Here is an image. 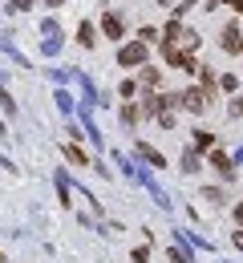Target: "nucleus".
Segmentation results:
<instances>
[{
	"label": "nucleus",
	"instance_id": "obj_1",
	"mask_svg": "<svg viewBox=\"0 0 243 263\" xmlns=\"http://www.w3.org/2000/svg\"><path fill=\"white\" fill-rule=\"evenodd\" d=\"M162 57H166V65L182 69V73H199V61H195V53H182V49H174V45H162Z\"/></svg>",
	"mask_w": 243,
	"mask_h": 263
},
{
	"label": "nucleus",
	"instance_id": "obj_2",
	"mask_svg": "<svg viewBox=\"0 0 243 263\" xmlns=\"http://www.w3.org/2000/svg\"><path fill=\"white\" fill-rule=\"evenodd\" d=\"M207 89H203V85H195V89H186V93H178V105H182V109H191V114H203V109H207Z\"/></svg>",
	"mask_w": 243,
	"mask_h": 263
},
{
	"label": "nucleus",
	"instance_id": "obj_3",
	"mask_svg": "<svg viewBox=\"0 0 243 263\" xmlns=\"http://www.w3.org/2000/svg\"><path fill=\"white\" fill-rule=\"evenodd\" d=\"M118 65H146V41H134V45H122V53H118Z\"/></svg>",
	"mask_w": 243,
	"mask_h": 263
},
{
	"label": "nucleus",
	"instance_id": "obj_4",
	"mask_svg": "<svg viewBox=\"0 0 243 263\" xmlns=\"http://www.w3.org/2000/svg\"><path fill=\"white\" fill-rule=\"evenodd\" d=\"M219 49H223V53H243V29L235 25V21L223 29V36H219Z\"/></svg>",
	"mask_w": 243,
	"mask_h": 263
},
{
	"label": "nucleus",
	"instance_id": "obj_5",
	"mask_svg": "<svg viewBox=\"0 0 243 263\" xmlns=\"http://www.w3.org/2000/svg\"><path fill=\"white\" fill-rule=\"evenodd\" d=\"M211 166H215V170H219L227 182L235 178V166H231V154H227V150H211Z\"/></svg>",
	"mask_w": 243,
	"mask_h": 263
},
{
	"label": "nucleus",
	"instance_id": "obj_6",
	"mask_svg": "<svg viewBox=\"0 0 243 263\" xmlns=\"http://www.w3.org/2000/svg\"><path fill=\"white\" fill-rule=\"evenodd\" d=\"M138 158H142V162H150L154 170H162V166H166V158H162V154H158L150 142H138Z\"/></svg>",
	"mask_w": 243,
	"mask_h": 263
},
{
	"label": "nucleus",
	"instance_id": "obj_7",
	"mask_svg": "<svg viewBox=\"0 0 243 263\" xmlns=\"http://www.w3.org/2000/svg\"><path fill=\"white\" fill-rule=\"evenodd\" d=\"M77 45H81V49H94V45H98V33H94V25H89V21H81V25H77Z\"/></svg>",
	"mask_w": 243,
	"mask_h": 263
},
{
	"label": "nucleus",
	"instance_id": "obj_8",
	"mask_svg": "<svg viewBox=\"0 0 243 263\" xmlns=\"http://www.w3.org/2000/svg\"><path fill=\"white\" fill-rule=\"evenodd\" d=\"M138 85H142V89H158V85H162V73L142 65V69H138Z\"/></svg>",
	"mask_w": 243,
	"mask_h": 263
},
{
	"label": "nucleus",
	"instance_id": "obj_9",
	"mask_svg": "<svg viewBox=\"0 0 243 263\" xmlns=\"http://www.w3.org/2000/svg\"><path fill=\"white\" fill-rule=\"evenodd\" d=\"M102 33H105V41H118V36H122V16L109 12V16L102 21Z\"/></svg>",
	"mask_w": 243,
	"mask_h": 263
},
{
	"label": "nucleus",
	"instance_id": "obj_10",
	"mask_svg": "<svg viewBox=\"0 0 243 263\" xmlns=\"http://www.w3.org/2000/svg\"><path fill=\"white\" fill-rule=\"evenodd\" d=\"M57 198H61V206H73V195H69V174H65V170L57 174Z\"/></svg>",
	"mask_w": 243,
	"mask_h": 263
},
{
	"label": "nucleus",
	"instance_id": "obj_11",
	"mask_svg": "<svg viewBox=\"0 0 243 263\" xmlns=\"http://www.w3.org/2000/svg\"><path fill=\"white\" fill-rule=\"evenodd\" d=\"M182 170H186V174H199V170H203V166H199V150H195V146L182 154Z\"/></svg>",
	"mask_w": 243,
	"mask_h": 263
},
{
	"label": "nucleus",
	"instance_id": "obj_12",
	"mask_svg": "<svg viewBox=\"0 0 243 263\" xmlns=\"http://www.w3.org/2000/svg\"><path fill=\"white\" fill-rule=\"evenodd\" d=\"M195 150H215V134H207V130H195Z\"/></svg>",
	"mask_w": 243,
	"mask_h": 263
},
{
	"label": "nucleus",
	"instance_id": "obj_13",
	"mask_svg": "<svg viewBox=\"0 0 243 263\" xmlns=\"http://www.w3.org/2000/svg\"><path fill=\"white\" fill-rule=\"evenodd\" d=\"M65 158H69L73 166H89V158H85V154H81V150H77L73 142H69V146H65Z\"/></svg>",
	"mask_w": 243,
	"mask_h": 263
},
{
	"label": "nucleus",
	"instance_id": "obj_14",
	"mask_svg": "<svg viewBox=\"0 0 243 263\" xmlns=\"http://www.w3.org/2000/svg\"><path fill=\"white\" fill-rule=\"evenodd\" d=\"M57 109H61V114H73V93H65V89H57Z\"/></svg>",
	"mask_w": 243,
	"mask_h": 263
},
{
	"label": "nucleus",
	"instance_id": "obj_15",
	"mask_svg": "<svg viewBox=\"0 0 243 263\" xmlns=\"http://www.w3.org/2000/svg\"><path fill=\"white\" fill-rule=\"evenodd\" d=\"M138 118H142V109L134 105V101H130V105L122 109V122H126V126H138Z\"/></svg>",
	"mask_w": 243,
	"mask_h": 263
},
{
	"label": "nucleus",
	"instance_id": "obj_16",
	"mask_svg": "<svg viewBox=\"0 0 243 263\" xmlns=\"http://www.w3.org/2000/svg\"><path fill=\"white\" fill-rule=\"evenodd\" d=\"M199 198H207V202H215V206H219V202H227V195H223L219 186H207V191H203Z\"/></svg>",
	"mask_w": 243,
	"mask_h": 263
},
{
	"label": "nucleus",
	"instance_id": "obj_17",
	"mask_svg": "<svg viewBox=\"0 0 243 263\" xmlns=\"http://www.w3.org/2000/svg\"><path fill=\"white\" fill-rule=\"evenodd\" d=\"M118 93H122V98H134V93H138V81H134V77H126V81L118 85Z\"/></svg>",
	"mask_w": 243,
	"mask_h": 263
},
{
	"label": "nucleus",
	"instance_id": "obj_18",
	"mask_svg": "<svg viewBox=\"0 0 243 263\" xmlns=\"http://www.w3.org/2000/svg\"><path fill=\"white\" fill-rule=\"evenodd\" d=\"M227 118L235 122V118H243V98H231V105H227Z\"/></svg>",
	"mask_w": 243,
	"mask_h": 263
},
{
	"label": "nucleus",
	"instance_id": "obj_19",
	"mask_svg": "<svg viewBox=\"0 0 243 263\" xmlns=\"http://www.w3.org/2000/svg\"><path fill=\"white\" fill-rule=\"evenodd\" d=\"M219 85H223V89H227V93H235V89H239V81H235V77H231V73H223V77H219Z\"/></svg>",
	"mask_w": 243,
	"mask_h": 263
},
{
	"label": "nucleus",
	"instance_id": "obj_20",
	"mask_svg": "<svg viewBox=\"0 0 243 263\" xmlns=\"http://www.w3.org/2000/svg\"><path fill=\"white\" fill-rule=\"evenodd\" d=\"M57 49H61V36H45V53H49V57H53V53H57Z\"/></svg>",
	"mask_w": 243,
	"mask_h": 263
},
{
	"label": "nucleus",
	"instance_id": "obj_21",
	"mask_svg": "<svg viewBox=\"0 0 243 263\" xmlns=\"http://www.w3.org/2000/svg\"><path fill=\"white\" fill-rule=\"evenodd\" d=\"M203 89H207V98H211V89H215V73L211 69H203Z\"/></svg>",
	"mask_w": 243,
	"mask_h": 263
},
{
	"label": "nucleus",
	"instance_id": "obj_22",
	"mask_svg": "<svg viewBox=\"0 0 243 263\" xmlns=\"http://www.w3.org/2000/svg\"><path fill=\"white\" fill-rule=\"evenodd\" d=\"M171 255V263H191V251H166Z\"/></svg>",
	"mask_w": 243,
	"mask_h": 263
},
{
	"label": "nucleus",
	"instance_id": "obj_23",
	"mask_svg": "<svg viewBox=\"0 0 243 263\" xmlns=\"http://www.w3.org/2000/svg\"><path fill=\"white\" fill-rule=\"evenodd\" d=\"M41 33H45V36H57V21H41Z\"/></svg>",
	"mask_w": 243,
	"mask_h": 263
},
{
	"label": "nucleus",
	"instance_id": "obj_24",
	"mask_svg": "<svg viewBox=\"0 0 243 263\" xmlns=\"http://www.w3.org/2000/svg\"><path fill=\"white\" fill-rule=\"evenodd\" d=\"M146 255H150L146 247H134V255H130V259H134V263H146Z\"/></svg>",
	"mask_w": 243,
	"mask_h": 263
},
{
	"label": "nucleus",
	"instance_id": "obj_25",
	"mask_svg": "<svg viewBox=\"0 0 243 263\" xmlns=\"http://www.w3.org/2000/svg\"><path fill=\"white\" fill-rule=\"evenodd\" d=\"M231 239H235V247H239V251H243V231H235V235H231Z\"/></svg>",
	"mask_w": 243,
	"mask_h": 263
},
{
	"label": "nucleus",
	"instance_id": "obj_26",
	"mask_svg": "<svg viewBox=\"0 0 243 263\" xmlns=\"http://www.w3.org/2000/svg\"><path fill=\"white\" fill-rule=\"evenodd\" d=\"M235 223H239V227H243V202H239V206H235Z\"/></svg>",
	"mask_w": 243,
	"mask_h": 263
},
{
	"label": "nucleus",
	"instance_id": "obj_27",
	"mask_svg": "<svg viewBox=\"0 0 243 263\" xmlns=\"http://www.w3.org/2000/svg\"><path fill=\"white\" fill-rule=\"evenodd\" d=\"M29 4H36V0H16V8H29Z\"/></svg>",
	"mask_w": 243,
	"mask_h": 263
},
{
	"label": "nucleus",
	"instance_id": "obj_28",
	"mask_svg": "<svg viewBox=\"0 0 243 263\" xmlns=\"http://www.w3.org/2000/svg\"><path fill=\"white\" fill-rule=\"evenodd\" d=\"M215 4H231V8H235V4H239V0H215Z\"/></svg>",
	"mask_w": 243,
	"mask_h": 263
},
{
	"label": "nucleus",
	"instance_id": "obj_29",
	"mask_svg": "<svg viewBox=\"0 0 243 263\" xmlns=\"http://www.w3.org/2000/svg\"><path fill=\"white\" fill-rule=\"evenodd\" d=\"M49 4H53V8H57V4H65V0H49Z\"/></svg>",
	"mask_w": 243,
	"mask_h": 263
},
{
	"label": "nucleus",
	"instance_id": "obj_30",
	"mask_svg": "<svg viewBox=\"0 0 243 263\" xmlns=\"http://www.w3.org/2000/svg\"><path fill=\"white\" fill-rule=\"evenodd\" d=\"M235 8H239V12H243V0H239V4H235Z\"/></svg>",
	"mask_w": 243,
	"mask_h": 263
},
{
	"label": "nucleus",
	"instance_id": "obj_31",
	"mask_svg": "<svg viewBox=\"0 0 243 263\" xmlns=\"http://www.w3.org/2000/svg\"><path fill=\"white\" fill-rule=\"evenodd\" d=\"M158 4H166V0H158Z\"/></svg>",
	"mask_w": 243,
	"mask_h": 263
}]
</instances>
